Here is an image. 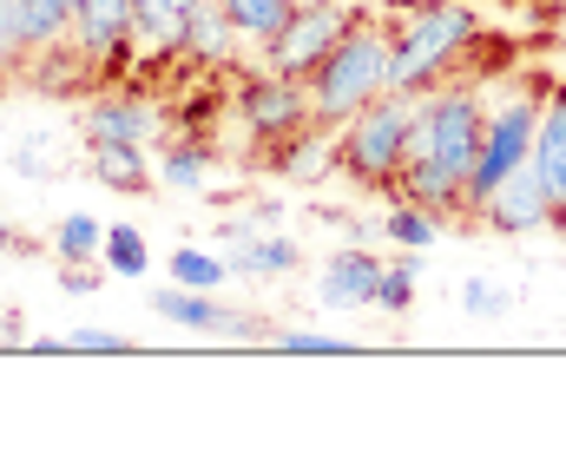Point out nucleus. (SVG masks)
Segmentation results:
<instances>
[{"label":"nucleus","mask_w":566,"mask_h":461,"mask_svg":"<svg viewBox=\"0 0 566 461\" xmlns=\"http://www.w3.org/2000/svg\"><path fill=\"white\" fill-rule=\"evenodd\" d=\"M541 106H547V86H514L501 106H488V133H481V158H474V178H468V211H481L501 178H514L527 158H534V133H541Z\"/></svg>","instance_id":"nucleus-5"},{"label":"nucleus","mask_w":566,"mask_h":461,"mask_svg":"<svg viewBox=\"0 0 566 461\" xmlns=\"http://www.w3.org/2000/svg\"><path fill=\"white\" fill-rule=\"evenodd\" d=\"M73 53L93 60V66L133 53V0H80V13H73Z\"/></svg>","instance_id":"nucleus-11"},{"label":"nucleus","mask_w":566,"mask_h":461,"mask_svg":"<svg viewBox=\"0 0 566 461\" xmlns=\"http://www.w3.org/2000/svg\"><path fill=\"white\" fill-rule=\"evenodd\" d=\"M310 86V113L316 126H349L369 99L389 93V27L356 13V27L329 46V60L303 80Z\"/></svg>","instance_id":"nucleus-3"},{"label":"nucleus","mask_w":566,"mask_h":461,"mask_svg":"<svg viewBox=\"0 0 566 461\" xmlns=\"http://www.w3.org/2000/svg\"><path fill=\"white\" fill-rule=\"evenodd\" d=\"M53 251H60V264H93L106 251V224L93 211H66L60 231H53Z\"/></svg>","instance_id":"nucleus-21"},{"label":"nucleus","mask_w":566,"mask_h":461,"mask_svg":"<svg viewBox=\"0 0 566 461\" xmlns=\"http://www.w3.org/2000/svg\"><path fill=\"white\" fill-rule=\"evenodd\" d=\"M158 185L178 191V198H185V191H205V185H211V153H205V146H171V153L158 158Z\"/></svg>","instance_id":"nucleus-23"},{"label":"nucleus","mask_w":566,"mask_h":461,"mask_svg":"<svg viewBox=\"0 0 566 461\" xmlns=\"http://www.w3.org/2000/svg\"><path fill=\"white\" fill-rule=\"evenodd\" d=\"M99 264L113 271V277H145L151 271V251H145V238L133 224H106V251H99Z\"/></svg>","instance_id":"nucleus-25"},{"label":"nucleus","mask_w":566,"mask_h":461,"mask_svg":"<svg viewBox=\"0 0 566 461\" xmlns=\"http://www.w3.org/2000/svg\"><path fill=\"white\" fill-rule=\"evenodd\" d=\"M488 106L474 86H428L416 99V133H409V165L396 178V198H416L428 211H468V178L481 158Z\"/></svg>","instance_id":"nucleus-1"},{"label":"nucleus","mask_w":566,"mask_h":461,"mask_svg":"<svg viewBox=\"0 0 566 461\" xmlns=\"http://www.w3.org/2000/svg\"><path fill=\"white\" fill-rule=\"evenodd\" d=\"M382 264H389V258H369L363 244H343L336 258H323V271H316V297H323V310H376Z\"/></svg>","instance_id":"nucleus-9"},{"label":"nucleus","mask_w":566,"mask_h":461,"mask_svg":"<svg viewBox=\"0 0 566 461\" xmlns=\"http://www.w3.org/2000/svg\"><path fill=\"white\" fill-rule=\"evenodd\" d=\"M151 310H158L165 323H178V329H211V336H218L224 316H231L211 291H191V284H165V291L151 297Z\"/></svg>","instance_id":"nucleus-19"},{"label":"nucleus","mask_w":566,"mask_h":461,"mask_svg":"<svg viewBox=\"0 0 566 461\" xmlns=\"http://www.w3.org/2000/svg\"><path fill=\"white\" fill-rule=\"evenodd\" d=\"M238 27H231V13L218 7V0H198L191 7V20H185V33H178V53L185 60H198V66H224L231 53H238Z\"/></svg>","instance_id":"nucleus-13"},{"label":"nucleus","mask_w":566,"mask_h":461,"mask_svg":"<svg viewBox=\"0 0 566 461\" xmlns=\"http://www.w3.org/2000/svg\"><path fill=\"white\" fill-rule=\"evenodd\" d=\"M145 153H151V146H119V139H99V146L86 153V171H93L106 191H126V198H139L145 185L158 178Z\"/></svg>","instance_id":"nucleus-15"},{"label":"nucleus","mask_w":566,"mask_h":461,"mask_svg":"<svg viewBox=\"0 0 566 461\" xmlns=\"http://www.w3.org/2000/svg\"><path fill=\"white\" fill-rule=\"evenodd\" d=\"M488 231H501V238H527V231H547L560 211H554V198H547V185H541V171L534 165H521L514 178H501V191L474 211Z\"/></svg>","instance_id":"nucleus-8"},{"label":"nucleus","mask_w":566,"mask_h":461,"mask_svg":"<svg viewBox=\"0 0 566 461\" xmlns=\"http://www.w3.org/2000/svg\"><path fill=\"white\" fill-rule=\"evenodd\" d=\"M296 238H283V231H251V238H238L231 244V277H244V284H271V277H290L296 271Z\"/></svg>","instance_id":"nucleus-14"},{"label":"nucleus","mask_w":566,"mask_h":461,"mask_svg":"<svg viewBox=\"0 0 566 461\" xmlns=\"http://www.w3.org/2000/svg\"><path fill=\"white\" fill-rule=\"evenodd\" d=\"M86 146H99V139H119V146H158V133H165V113L139 99V93H113V99H93L86 106Z\"/></svg>","instance_id":"nucleus-10"},{"label":"nucleus","mask_w":566,"mask_h":461,"mask_svg":"<svg viewBox=\"0 0 566 461\" xmlns=\"http://www.w3.org/2000/svg\"><path fill=\"white\" fill-rule=\"evenodd\" d=\"M271 343L283 356H349V336H329V329H277Z\"/></svg>","instance_id":"nucleus-28"},{"label":"nucleus","mask_w":566,"mask_h":461,"mask_svg":"<svg viewBox=\"0 0 566 461\" xmlns=\"http://www.w3.org/2000/svg\"><path fill=\"white\" fill-rule=\"evenodd\" d=\"M198 0H133V46L145 53H178V33Z\"/></svg>","instance_id":"nucleus-18"},{"label":"nucleus","mask_w":566,"mask_h":461,"mask_svg":"<svg viewBox=\"0 0 566 461\" xmlns=\"http://www.w3.org/2000/svg\"><path fill=\"white\" fill-rule=\"evenodd\" d=\"M560 224H566V211H560Z\"/></svg>","instance_id":"nucleus-32"},{"label":"nucleus","mask_w":566,"mask_h":461,"mask_svg":"<svg viewBox=\"0 0 566 461\" xmlns=\"http://www.w3.org/2000/svg\"><path fill=\"white\" fill-rule=\"evenodd\" d=\"M507 304H514V291H507V284H494V277H468V284H461V310H468V316H481V323L507 316Z\"/></svg>","instance_id":"nucleus-27"},{"label":"nucleus","mask_w":566,"mask_h":461,"mask_svg":"<svg viewBox=\"0 0 566 461\" xmlns=\"http://www.w3.org/2000/svg\"><path fill=\"white\" fill-rule=\"evenodd\" d=\"M416 99L422 93H382L369 99L349 126H336V153H343V171L369 191H396L402 165H409V133H416Z\"/></svg>","instance_id":"nucleus-4"},{"label":"nucleus","mask_w":566,"mask_h":461,"mask_svg":"<svg viewBox=\"0 0 566 461\" xmlns=\"http://www.w3.org/2000/svg\"><path fill=\"white\" fill-rule=\"evenodd\" d=\"M231 113H238L244 139H258V146H290L296 133L316 126L310 86L290 80V73H271V66H264V73H244V86L231 93Z\"/></svg>","instance_id":"nucleus-7"},{"label":"nucleus","mask_w":566,"mask_h":461,"mask_svg":"<svg viewBox=\"0 0 566 461\" xmlns=\"http://www.w3.org/2000/svg\"><path fill=\"white\" fill-rule=\"evenodd\" d=\"M283 178L290 185H323L329 171H343V153H336V126H310V133H296L290 146H283Z\"/></svg>","instance_id":"nucleus-16"},{"label":"nucleus","mask_w":566,"mask_h":461,"mask_svg":"<svg viewBox=\"0 0 566 461\" xmlns=\"http://www.w3.org/2000/svg\"><path fill=\"white\" fill-rule=\"evenodd\" d=\"M554 198V211H566V86H547V106H541V133H534V158H527ZM560 224V218H554Z\"/></svg>","instance_id":"nucleus-12"},{"label":"nucleus","mask_w":566,"mask_h":461,"mask_svg":"<svg viewBox=\"0 0 566 461\" xmlns=\"http://www.w3.org/2000/svg\"><path fill=\"white\" fill-rule=\"evenodd\" d=\"M171 284H191V291H218V284H231V258H211V251L185 244V251H171Z\"/></svg>","instance_id":"nucleus-24"},{"label":"nucleus","mask_w":566,"mask_h":461,"mask_svg":"<svg viewBox=\"0 0 566 461\" xmlns=\"http://www.w3.org/2000/svg\"><path fill=\"white\" fill-rule=\"evenodd\" d=\"M218 7H224V13H231V27H238L244 40H258V46L277 33L290 13H296V0H218Z\"/></svg>","instance_id":"nucleus-22"},{"label":"nucleus","mask_w":566,"mask_h":461,"mask_svg":"<svg viewBox=\"0 0 566 461\" xmlns=\"http://www.w3.org/2000/svg\"><path fill=\"white\" fill-rule=\"evenodd\" d=\"M13 7H20V33H27L33 60L73 46V13H80V0H13Z\"/></svg>","instance_id":"nucleus-17"},{"label":"nucleus","mask_w":566,"mask_h":461,"mask_svg":"<svg viewBox=\"0 0 566 461\" xmlns=\"http://www.w3.org/2000/svg\"><path fill=\"white\" fill-rule=\"evenodd\" d=\"M133 343L119 336V329H99V323H86V329H66V356H126Z\"/></svg>","instance_id":"nucleus-30"},{"label":"nucleus","mask_w":566,"mask_h":461,"mask_svg":"<svg viewBox=\"0 0 566 461\" xmlns=\"http://www.w3.org/2000/svg\"><path fill=\"white\" fill-rule=\"evenodd\" d=\"M481 13L474 0H416L409 20L389 27V86L396 93H428L454 73V60L474 46Z\"/></svg>","instance_id":"nucleus-2"},{"label":"nucleus","mask_w":566,"mask_h":461,"mask_svg":"<svg viewBox=\"0 0 566 461\" xmlns=\"http://www.w3.org/2000/svg\"><path fill=\"white\" fill-rule=\"evenodd\" d=\"M416 277H422V258H416V251L389 258V264H382V291H376V310L402 316V310L416 304Z\"/></svg>","instance_id":"nucleus-26"},{"label":"nucleus","mask_w":566,"mask_h":461,"mask_svg":"<svg viewBox=\"0 0 566 461\" xmlns=\"http://www.w3.org/2000/svg\"><path fill=\"white\" fill-rule=\"evenodd\" d=\"M349 27H356V0H296V13L264 40V66L290 73V80H310Z\"/></svg>","instance_id":"nucleus-6"},{"label":"nucleus","mask_w":566,"mask_h":461,"mask_svg":"<svg viewBox=\"0 0 566 461\" xmlns=\"http://www.w3.org/2000/svg\"><path fill=\"white\" fill-rule=\"evenodd\" d=\"M99 271H106V264H99ZM99 271H93V264H60V291H66V297H93V291H99Z\"/></svg>","instance_id":"nucleus-31"},{"label":"nucleus","mask_w":566,"mask_h":461,"mask_svg":"<svg viewBox=\"0 0 566 461\" xmlns=\"http://www.w3.org/2000/svg\"><path fill=\"white\" fill-rule=\"evenodd\" d=\"M33 60V46H27V33H20V7L13 0H0V80L7 73H20Z\"/></svg>","instance_id":"nucleus-29"},{"label":"nucleus","mask_w":566,"mask_h":461,"mask_svg":"<svg viewBox=\"0 0 566 461\" xmlns=\"http://www.w3.org/2000/svg\"><path fill=\"white\" fill-rule=\"evenodd\" d=\"M441 211H428V205H416V198H396V211L382 218V238L389 244H402V251H428L434 238H441Z\"/></svg>","instance_id":"nucleus-20"}]
</instances>
